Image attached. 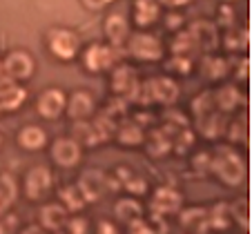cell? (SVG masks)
<instances>
[{
	"instance_id": "6da1fadb",
	"label": "cell",
	"mask_w": 252,
	"mask_h": 234,
	"mask_svg": "<svg viewBox=\"0 0 252 234\" xmlns=\"http://www.w3.org/2000/svg\"><path fill=\"white\" fill-rule=\"evenodd\" d=\"M210 158V174L219 178L225 187H239L246 181L248 167L243 156L232 147V145H217L212 149Z\"/></svg>"
},
{
	"instance_id": "7a4b0ae2",
	"label": "cell",
	"mask_w": 252,
	"mask_h": 234,
	"mask_svg": "<svg viewBox=\"0 0 252 234\" xmlns=\"http://www.w3.org/2000/svg\"><path fill=\"white\" fill-rule=\"evenodd\" d=\"M179 94H181L179 83L163 74V76H154V78H148V81H141V87H138L132 103H138L141 107H152V105L170 107L179 100Z\"/></svg>"
},
{
	"instance_id": "3957f363",
	"label": "cell",
	"mask_w": 252,
	"mask_h": 234,
	"mask_svg": "<svg viewBox=\"0 0 252 234\" xmlns=\"http://www.w3.org/2000/svg\"><path fill=\"white\" fill-rule=\"evenodd\" d=\"M123 54V47H114L110 43H90L87 47H81L78 58L87 74H103L119 65Z\"/></svg>"
},
{
	"instance_id": "277c9868",
	"label": "cell",
	"mask_w": 252,
	"mask_h": 234,
	"mask_svg": "<svg viewBox=\"0 0 252 234\" xmlns=\"http://www.w3.org/2000/svg\"><path fill=\"white\" fill-rule=\"evenodd\" d=\"M45 47L56 60L71 62L78 58L83 45H81V36L74 29L56 25V27L47 29V33H45Z\"/></svg>"
},
{
	"instance_id": "5b68a950",
	"label": "cell",
	"mask_w": 252,
	"mask_h": 234,
	"mask_svg": "<svg viewBox=\"0 0 252 234\" xmlns=\"http://www.w3.org/2000/svg\"><path fill=\"white\" fill-rule=\"evenodd\" d=\"M123 52L138 62H158L165 56L161 38H158L157 33L148 31V29H138L136 33H129Z\"/></svg>"
},
{
	"instance_id": "8992f818",
	"label": "cell",
	"mask_w": 252,
	"mask_h": 234,
	"mask_svg": "<svg viewBox=\"0 0 252 234\" xmlns=\"http://www.w3.org/2000/svg\"><path fill=\"white\" fill-rule=\"evenodd\" d=\"M54 190V174L47 165L29 167L23 176V196L32 203L45 201Z\"/></svg>"
},
{
	"instance_id": "52a82bcc",
	"label": "cell",
	"mask_w": 252,
	"mask_h": 234,
	"mask_svg": "<svg viewBox=\"0 0 252 234\" xmlns=\"http://www.w3.org/2000/svg\"><path fill=\"white\" fill-rule=\"evenodd\" d=\"M138 87H141V76H138L136 67L127 65V62H119L110 69V89L114 96H121L127 103H132Z\"/></svg>"
},
{
	"instance_id": "ba28073f",
	"label": "cell",
	"mask_w": 252,
	"mask_h": 234,
	"mask_svg": "<svg viewBox=\"0 0 252 234\" xmlns=\"http://www.w3.org/2000/svg\"><path fill=\"white\" fill-rule=\"evenodd\" d=\"M2 67L11 83H27L36 74V60L27 49H11L2 56Z\"/></svg>"
},
{
	"instance_id": "9c48e42d",
	"label": "cell",
	"mask_w": 252,
	"mask_h": 234,
	"mask_svg": "<svg viewBox=\"0 0 252 234\" xmlns=\"http://www.w3.org/2000/svg\"><path fill=\"white\" fill-rule=\"evenodd\" d=\"M47 147L52 163L58 165L61 170H74V167H78V163L83 158V147L71 136H56Z\"/></svg>"
},
{
	"instance_id": "30bf717a",
	"label": "cell",
	"mask_w": 252,
	"mask_h": 234,
	"mask_svg": "<svg viewBox=\"0 0 252 234\" xmlns=\"http://www.w3.org/2000/svg\"><path fill=\"white\" fill-rule=\"evenodd\" d=\"M67 105V91L58 85L45 87L38 96H36V112L40 118L45 120H56L65 114Z\"/></svg>"
},
{
	"instance_id": "8fae6325",
	"label": "cell",
	"mask_w": 252,
	"mask_h": 234,
	"mask_svg": "<svg viewBox=\"0 0 252 234\" xmlns=\"http://www.w3.org/2000/svg\"><path fill=\"white\" fill-rule=\"evenodd\" d=\"M183 207V194L176 187L170 185H161L152 192L150 199V210L154 216H170V214H179V210Z\"/></svg>"
},
{
	"instance_id": "7c38bea8",
	"label": "cell",
	"mask_w": 252,
	"mask_h": 234,
	"mask_svg": "<svg viewBox=\"0 0 252 234\" xmlns=\"http://www.w3.org/2000/svg\"><path fill=\"white\" fill-rule=\"evenodd\" d=\"M76 185H78V190H81L83 199L87 201V205H90V203H96V201H100L107 192H110L107 174L100 172V170H85V172L78 176Z\"/></svg>"
},
{
	"instance_id": "4fadbf2b",
	"label": "cell",
	"mask_w": 252,
	"mask_h": 234,
	"mask_svg": "<svg viewBox=\"0 0 252 234\" xmlns=\"http://www.w3.org/2000/svg\"><path fill=\"white\" fill-rule=\"evenodd\" d=\"M65 114L74 120H90L96 114V100L94 94L90 89H74L71 94H67V105H65Z\"/></svg>"
},
{
	"instance_id": "5bb4252c",
	"label": "cell",
	"mask_w": 252,
	"mask_h": 234,
	"mask_svg": "<svg viewBox=\"0 0 252 234\" xmlns=\"http://www.w3.org/2000/svg\"><path fill=\"white\" fill-rule=\"evenodd\" d=\"M103 33H105V40L110 45H114V47H125L129 33H132V23H129V18L125 14L112 11V14H107L103 20Z\"/></svg>"
},
{
	"instance_id": "9a60e30c",
	"label": "cell",
	"mask_w": 252,
	"mask_h": 234,
	"mask_svg": "<svg viewBox=\"0 0 252 234\" xmlns=\"http://www.w3.org/2000/svg\"><path fill=\"white\" fill-rule=\"evenodd\" d=\"M188 31L194 36L201 54H212L221 43L219 29H217L214 23H210V20H194V23L188 27Z\"/></svg>"
},
{
	"instance_id": "2e32d148",
	"label": "cell",
	"mask_w": 252,
	"mask_h": 234,
	"mask_svg": "<svg viewBox=\"0 0 252 234\" xmlns=\"http://www.w3.org/2000/svg\"><path fill=\"white\" fill-rule=\"evenodd\" d=\"M16 145H18L23 152H40L49 145V136L40 125L27 123L16 132Z\"/></svg>"
},
{
	"instance_id": "e0dca14e",
	"label": "cell",
	"mask_w": 252,
	"mask_h": 234,
	"mask_svg": "<svg viewBox=\"0 0 252 234\" xmlns=\"http://www.w3.org/2000/svg\"><path fill=\"white\" fill-rule=\"evenodd\" d=\"M161 20V5L158 0H134L132 20L129 23L136 29H150Z\"/></svg>"
},
{
	"instance_id": "ac0fdd59",
	"label": "cell",
	"mask_w": 252,
	"mask_h": 234,
	"mask_svg": "<svg viewBox=\"0 0 252 234\" xmlns=\"http://www.w3.org/2000/svg\"><path fill=\"white\" fill-rule=\"evenodd\" d=\"M29 94L20 83L0 85V114H14L27 103Z\"/></svg>"
},
{
	"instance_id": "d6986e66",
	"label": "cell",
	"mask_w": 252,
	"mask_h": 234,
	"mask_svg": "<svg viewBox=\"0 0 252 234\" xmlns=\"http://www.w3.org/2000/svg\"><path fill=\"white\" fill-rule=\"evenodd\" d=\"M212 100H214V107L221 112V114H230L234 112L237 107H241L246 103V96L241 94L237 85H221L219 89L212 94Z\"/></svg>"
},
{
	"instance_id": "ffe728a7",
	"label": "cell",
	"mask_w": 252,
	"mask_h": 234,
	"mask_svg": "<svg viewBox=\"0 0 252 234\" xmlns=\"http://www.w3.org/2000/svg\"><path fill=\"white\" fill-rule=\"evenodd\" d=\"M114 141L123 147H141L145 141V132L143 125H138L136 120H119L114 132Z\"/></svg>"
},
{
	"instance_id": "44dd1931",
	"label": "cell",
	"mask_w": 252,
	"mask_h": 234,
	"mask_svg": "<svg viewBox=\"0 0 252 234\" xmlns=\"http://www.w3.org/2000/svg\"><path fill=\"white\" fill-rule=\"evenodd\" d=\"M112 178H114L116 185L123 187L129 196H143V194H148V190H150L145 176L132 172L129 167H116V176H112Z\"/></svg>"
},
{
	"instance_id": "7402d4cb",
	"label": "cell",
	"mask_w": 252,
	"mask_h": 234,
	"mask_svg": "<svg viewBox=\"0 0 252 234\" xmlns=\"http://www.w3.org/2000/svg\"><path fill=\"white\" fill-rule=\"evenodd\" d=\"M225 125H228V118H225V114H221L219 110H214V112H210V114L196 118V127H199L201 136L208 141L221 139L225 134Z\"/></svg>"
},
{
	"instance_id": "603a6c76",
	"label": "cell",
	"mask_w": 252,
	"mask_h": 234,
	"mask_svg": "<svg viewBox=\"0 0 252 234\" xmlns=\"http://www.w3.org/2000/svg\"><path fill=\"white\" fill-rule=\"evenodd\" d=\"M114 214L125 228L145 219V216H143V203L136 199V196H123V199L116 201L114 203Z\"/></svg>"
},
{
	"instance_id": "cb8c5ba5",
	"label": "cell",
	"mask_w": 252,
	"mask_h": 234,
	"mask_svg": "<svg viewBox=\"0 0 252 234\" xmlns=\"http://www.w3.org/2000/svg\"><path fill=\"white\" fill-rule=\"evenodd\" d=\"M199 69L203 72V76L208 78V81H223V78L230 74V58L217 56L214 52L203 54Z\"/></svg>"
},
{
	"instance_id": "d4e9b609",
	"label": "cell",
	"mask_w": 252,
	"mask_h": 234,
	"mask_svg": "<svg viewBox=\"0 0 252 234\" xmlns=\"http://www.w3.org/2000/svg\"><path fill=\"white\" fill-rule=\"evenodd\" d=\"M69 216V212L61 205V203H45L40 207V228L47 232H58L65 228V221Z\"/></svg>"
},
{
	"instance_id": "484cf974",
	"label": "cell",
	"mask_w": 252,
	"mask_h": 234,
	"mask_svg": "<svg viewBox=\"0 0 252 234\" xmlns=\"http://www.w3.org/2000/svg\"><path fill=\"white\" fill-rule=\"evenodd\" d=\"M230 54H246L250 49V29L248 27H230L225 29L221 43Z\"/></svg>"
},
{
	"instance_id": "4316f807",
	"label": "cell",
	"mask_w": 252,
	"mask_h": 234,
	"mask_svg": "<svg viewBox=\"0 0 252 234\" xmlns=\"http://www.w3.org/2000/svg\"><path fill=\"white\" fill-rule=\"evenodd\" d=\"M199 45H196L194 36H192L188 29H179L174 33V40H172V56H186L194 60L199 56Z\"/></svg>"
},
{
	"instance_id": "83f0119b",
	"label": "cell",
	"mask_w": 252,
	"mask_h": 234,
	"mask_svg": "<svg viewBox=\"0 0 252 234\" xmlns=\"http://www.w3.org/2000/svg\"><path fill=\"white\" fill-rule=\"evenodd\" d=\"M69 136L76 141L83 149L85 147L92 149V147H96V145H100L98 134H96L92 120H74V123H71V134Z\"/></svg>"
},
{
	"instance_id": "f1b7e54d",
	"label": "cell",
	"mask_w": 252,
	"mask_h": 234,
	"mask_svg": "<svg viewBox=\"0 0 252 234\" xmlns=\"http://www.w3.org/2000/svg\"><path fill=\"white\" fill-rule=\"evenodd\" d=\"M58 203L65 207L69 214H76V212H83L87 205V201L83 199L81 190H78L76 183H71V185H63L58 190Z\"/></svg>"
},
{
	"instance_id": "f546056e",
	"label": "cell",
	"mask_w": 252,
	"mask_h": 234,
	"mask_svg": "<svg viewBox=\"0 0 252 234\" xmlns=\"http://www.w3.org/2000/svg\"><path fill=\"white\" fill-rule=\"evenodd\" d=\"M18 199V183L11 174H0V214L11 210V205Z\"/></svg>"
},
{
	"instance_id": "4dcf8cb0",
	"label": "cell",
	"mask_w": 252,
	"mask_h": 234,
	"mask_svg": "<svg viewBox=\"0 0 252 234\" xmlns=\"http://www.w3.org/2000/svg\"><path fill=\"white\" fill-rule=\"evenodd\" d=\"M181 216V225L190 232H201L208 228V210L205 207H188V210H179Z\"/></svg>"
},
{
	"instance_id": "1f68e13d",
	"label": "cell",
	"mask_w": 252,
	"mask_h": 234,
	"mask_svg": "<svg viewBox=\"0 0 252 234\" xmlns=\"http://www.w3.org/2000/svg\"><path fill=\"white\" fill-rule=\"evenodd\" d=\"M143 145L148 147L150 156H165L167 152L172 149V141L170 136H167L163 129H152L150 132V136H145V141H143Z\"/></svg>"
},
{
	"instance_id": "d6a6232c",
	"label": "cell",
	"mask_w": 252,
	"mask_h": 234,
	"mask_svg": "<svg viewBox=\"0 0 252 234\" xmlns=\"http://www.w3.org/2000/svg\"><path fill=\"white\" fill-rule=\"evenodd\" d=\"M90 120H92V125H94L96 134H98V141H100V143H105V141H114V132H116V123H119V120L110 118V116L105 114V112H100V114H94Z\"/></svg>"
},
{
	"instance_id": "836d02e7",
	"label": "cell",
	"mask_w": 252,
	"mask_h": 234,
	"mask_svg": "<svg viewBox=\"0 0 252 234\" xmlns=\"http://www.w3.org/2000/svg\"><path fill=\"white\" fill-rule=\"evenodd\" d=\"M230 143H237V145H243L248 143V116L241 114L239 118H234L232 123L225 125V134Z\"/></svg>"
},
{
	"instance_id": "e575fe53",
	"label": "cell",
	"mask_w": 252,
	"mask_h": 234,
	"mask_svg": "<svg viewBox=\"0 0 252 234\" xmlns=\"http://www.w3.org/2000/svg\"><path fill=\"white\" fill-rule=\"evenodd\" d=\"M232 223V216H230V207L225 203H217L208 210V225L214 230H225Z\"/></svg>"
},
{
	"instance_id": "d590c367",
	"label": "cell",
	"mask_w": 252,
	"mask_h": 234,
	"mask_svg": "<svg viewBox=\"0 0 252 234\" xmlns=\"http://www.w3.org/2000/svg\"><path fill=\"white\" fill-rule=\"evenodd\" d=\"M228 207H230L232 221H237L243 230H250V201H248L246 196H241V199H237L232 205H228Z\"/></svg>"
},
{
	"instance_id": "8d00e7d4",
	"label": "cell",
	"mask_w": 252,
	"mask_h": 234,
	"mask_svg": "<svg viewBox=\"0 0 252 234\" xmlns=\"http://www.w3.org/2000/svg\"><path fill=\"white\" fill-rule=\"evenodd\" d=\"M190 107H192V114H194V118H201V116L214 112L217 107H214V100H212V91L205 89V91H201V94H196L194 98H192Z\"/></svg>"
},
{
	"instance_id": "74e56055",
	"label": "cell",
	"mask_w": 252,
	"mask_h": 234,
	"mask_svg": "<svg viewBox=\"0 0 252 234\" xmlns=\"http://www.w3.org/2000/svg\"><path fill=\"white\" fill-rule=\"evenodd\" d=\"M63 230H65V234H90V219H87V216H83L81 212L69 214Z\"/></svg>"
},
{
	"instance_id": "f35d334b",
	"label": "cell",
	"mask_w": 252,
	"mask_h": 234,
	"mask_svg": "<svg viewBox=\"0 0 252 234\" xmlns=\"http://www.w3.org/2000/svg\"><path fill=\"white\" fill-rule=\"evenodd\" d=\"M20 228V219L14 214V212H2L0 214V234H18Z\"/></svg>"
},
{
	"instance_id": "ab89813d",
	"label": "cell",
	"mask_w": 252,
	"mask_h": 234,
	"mask_svg": "<svg viewBox=\"0 0 252 234\" xmlns=\"http://www.w3.org/2000/svg\"><path fill=\"white\" fill-rule=\"evenodd\" d=\"M167 69H176V74L188 76V74L194 69V60L186 58V56H172L170 60H167Z\"/></svg>"
},
{
	"instance_id": "60d3db41",
	"label": "cell",
	"mask_w": 252,
	"mask_h": 234,
	"mask_svg": "<svg viewBox=\"0 0 252 234\" xmlns=\"http://www.w3.org/2000/svg\"><path fill=\"white\" fill-rule=\"evenodd\" d=\"M217 16H219V20H217L214 25H221V27H225V29L234 27V9H232V5H228V2H221Z\"/></svg>"
},
{
	"instance_id": "b9f144b4",
	"label": "cell",
	"mask_w": 252,
	"mask_h": 234,
	"mask_svg": "<svg viewBox=\"0 0 252 234\" xmlns=\"http://www.w3.org/2000/svg\"><path fill=\"white\" fill-rule=\"evenodd\" d=\"M210 158H212L210 152L194 154V156H192V170H194L196 174H210Z\"/></svg>"
},
{
	"instance_id": "7bdbcfd3",
	"label": "cell",
	"mask_w": 252,
	"mask_h": 234,
	"mask_svg": "<svg viewBox=\"0 0 252 234\" xmlns=\"http://www.w3.org/2000/svg\"><path fill=\"white\" fill-rule=\"evenodd\" d=\"M163 23H165V27L170 29V31H179V29H183V25H186V18H183V14H179V11H170V14L165 16V18H161Z\"/></svg>"
},
{
	"instance_id": "ee69618b",
	"label": "cell",
	"mask_w": 252,
	"mask_h": 234,
	"mask_svg": "<svg viewBox=\"0 0 252 234\" xmlns=\"http://www.w3.org/2000/svg\"><path fill=\"white\" fill-rule=\"evenodd\" d=\"M234 78L237 81H248L250 78V58L243 54V56H239V65H237V69H234Z\"/></svg>"
},
{
	"instance_id": "f6af8a7d",
	"label": "cell",
	"mask_w": 252,
	"mask_h": 234,
	"mask_svg": "<svg viewBox=\"0 0 252 234\" xmlns=\"http://www.w3.org/2000/svg\"><path fill=\"white\" fill-rule=\"evenodd\" d=\"M116 0H81V5L85 7L87 11H103L110 5H114Z\"/></svg>"
},
{
	"instance_id": "bcb514c9",
	"label": "cell",
	"mask_w": 252,
	"mask_h": 234,
	"mask_svg": "<svg viewBox=\"0 0 252 234\" xmlns=\"http://www.w3.org/2000/svg\"><path fill=\"white\" fill-rule=\"evenodd\" d=\"M96 234H121V228L114 223V221L103 219L96 223Z\"/></svg>"
},
{
	"instance_id": "7dc6e473",
	"label": "cell",
	"mask_w": 252,
	"mask_h": 234,
	"mask_svg": "<svg viewBox=\"0 0 252 234\" xmlns=\"http://www.w3.org/2000/svg\"><path fill=\"white\" fill-rule=\"evenodd\" d=\"M161 7H167L170 11H176V9H183V7L192 5V0H158Z\"/></svg>"
},
{
	"instance_id": "c3c4849f",
	"label": "cell",
	"mask_w": 252,
	"mask_h": 234,
	"mask_svg": "<svg viewBox=\"0 0 252 234\" xmlns=\"http://www.w3.org/2000/svg\"><path fill=\"white\" fill-rule=\"evenodd\" d=\"M18 234H49L47 230H43L40 225H27V228H23Z\"/></svg>"
},
{
	"instance_id": "681fc988",
	"label": "cell",
	"mask_w": 252,
	"mask_h": 234,
	"mask_svg": "<svg viewBox=\"0 0 252 234\" xmlns=\"http://www.w3.org/2000/svg\"><path fill=\"white\" fill-rule=\"evenodd\" d=\"M7 83H11V81H9V76H7L5 67H2V58H0V85H7Z\"/></svg>"
},
{
	"instance_id": "f907efd6",
	"label": "cell",
	"mask_w": 252,
	"mask_h": 234,
	"mask_svg": "<svg viewBox=\"0 0 252 234\" xmlns=\"http://www.w3.org/2000/svg\"><path fill=\"white\" fill-rule=\"evenodd\" d=\"M223 2H228V5H232V2H237V0H223Z\"/></svg>"
},
{
	"instance_id": "816d5d0a",
	"label": "cell",
	"mask_w": 252,
	"mask_h": 234,
	"mask_svg": "<svg viewBox=\"0 0 252 234\" xmlns=\"http://www.w3.org/2000/svg\"><path fill=\"white\" fill-rule=\"evenodd\" d=\"M2 141H5V139H2V134H0V147H2Z\"/></svg>"
}]
</instances>
